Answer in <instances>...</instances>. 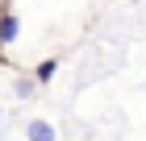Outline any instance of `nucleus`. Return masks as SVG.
Instances as JSON below:
<instances>
[{
	"label": "nucleus",
	"mask_w": 146,
	"mask_h": 141,
	"mask_svg": "<svg viewBox=\"0 0 146 141\" xmlns=\"http://www.w3.org/2000/svg\"><path fill=\"white\" fill-rule=\"evenodd\" d=\"M29 141H54V125H46V120H29Z\"/></svg>",
	"instance_id": "nucleus-1"
},
{
	"label": "nucleus",
	"mask_w": 146,
	"mask_h": 141,
	"mask_svg": "<svg viewBox=\"0 0 146 141\" xmlns=\"http://www.w3.org/2000/svg\"><path fill=\"white\" fill-rule=\"evenodd\" d=\"M13 37H17V17L4 12V17H0V42H13Z\"/></svg>",
	"instance_id": "nucleus-2"
},
{
	"label": "nucleus",
	"mask_w": 146,
	"mask_h": 141,
	"mask_svg": "<svg viewBox=\"0 0 146 141\" xmlns=\"http://www.w3.org/2000/svg\"><path fill=\"white\" fill-rule=\"evenodd\" d=\"M50 75H54V62H42V66H38V79H42V83H46Z\"/></svg>",
	"instance_id": "nucleus-3"
}]
</instances>
